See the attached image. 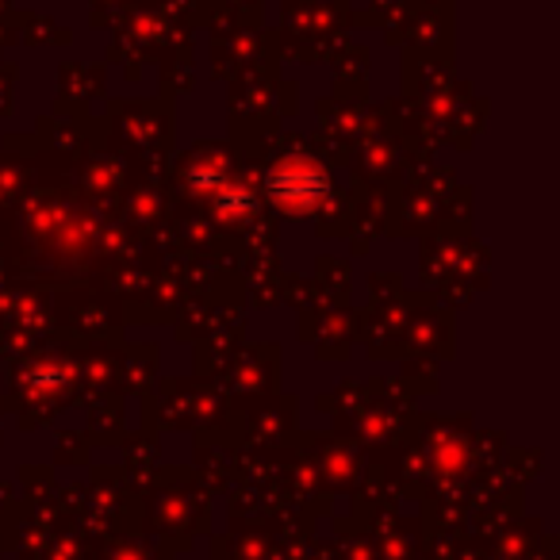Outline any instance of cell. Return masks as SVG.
<instances>
[{"label": "cell", "instance_id": "obj_1", "mask_svg": "<svg viewBox=\"0 0 560 560\" xmlns=\"http://www.w3.org/2000/svg\"><path fill=\"white\" fill-rule=\"evenodd\" d=\"M269 192H272V200L284 203V208L304 211V208H312V203L323 200V192H327V180H323V173L315 170V165L289 162L284 170L272 173Z\"/></svg>", "mask_w": 560, "mask_h": 560}]
</instances>
